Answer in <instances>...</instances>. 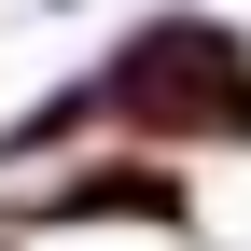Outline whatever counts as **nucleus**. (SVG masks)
I'll use <instances>...</instances> for the list:
<instances>
[{"label":"nucleus","instance_id":"nucleus-1","mask_svg":"<svg viewBox=\"0 0 251 251\" xmlns=\"http://www.w3.org/2000/svg\"><path fill=\"white\" fill-rule=\"evenodd\" d=\"M112 84V140H168V153H251V28L237 14H140L126 42L98 56Z\"/></svg>","mask_w":251,"mask_h":251},{"label":"nucleus","instance_id":"nucleus-2","mask_svg":"<svg viewBox=\"0 0 251 251\" xmlns=\"http://www.w3.org/2000/svg\"><path fill=\"white\" fill-rule=\"evenodd\" d=\"M0 224H14V251L42 237H196V153L168 140H84L70 168H14L0 181Z\"/></svg>","mask_w":251,"mask_h":251},{"label":"nucleus","instance_id":"nucleus-3","mask_svg":"<svg viewBox=\"0 0 251 251\" xmlns=\"http://www.w3.org/2000/svg\"><path fill=\"white\" fill-rule=\"evenodd\" d=\"M84 140H112V84H98V70L42 84V98L0 126V181H14V168H56V153H84Z\"/></svg>","mask_w":251,"mask_h":251},{"label":"nucleus","instance_id":"nucleus-4","mask_svg":"<svg viewBox=\"0 0 251 251\" xmlns=\"http://www.w3.org/2000/svg\"><path fill=\"white\" fill-rule=\"evenodd\" d=\"M42 14H84V0H42Z\"/></svg>","mask_w":251,"mask_h":251},{"label":"nucleus","instance_id":"nucleus-5","mask_svg":"<svg viewBox=\"0 0 251 251\" xmlns=\"http://www.w3.org/2000/svg\"><path fill=\"white\" fill-rule=\"evenodd\" d=\"M0 251H14V224H0Z\"/></svg>","mask_w":251,"mask_h":251}]
</instances>
